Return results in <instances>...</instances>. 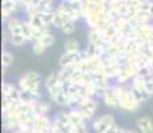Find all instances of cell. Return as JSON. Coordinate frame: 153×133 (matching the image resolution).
Here are the masks:
<instances>
[{
  "mask_svg": "<svg viewBox=\"0 0 153 133\" xmlns=\"http://www.w3.org/2000/svg\"><path fill=\"white\" fill-rule=\"evenodd\" d=\"M27 43L28 41L25 40V37L23 36V33H16V35H12V36H11V43L10 44H12V45H15V47H23Z\"/></svg>",
  "mask_w": 153,
  "mask_h": 133,
  "instance_id": "ffe728a7",
  "label": "cell"
},
{
  "mask_svg": "<svg viewBox=\"0 0 153 133\" xmlns=\"http://www.w3.org/2000/svg\"><path fill=\"white\" fill-rule=\"evenodd\" d=\"M145 89L148 91V93L153 97V79H149L145 81Z\"/></svg>",
  "mask_w": 153,
  "mask_h": 133,
  "instance_id": "d4e9b609",
  "label": "cell"
},
{
  "mask_svg": "<svg viewBox=\"0 0 153 133\" xmlns=\"http://www.w3.org/2000/svg\"><path fill=\"white\" fill-rule=\"evenodd\" d=\"M67 1H71V3H73V1H79V0H67Z\"/></svg>",
  "mask_w": 153,
  "mask_h": 133,
  "instance_id": "f1b7e54d",
  "label": "cell"
},
{
  "mask_svg": "<svg viewBox=\"0 0 153 133\" xmlns=\"http://www.w3.org/2000/svg\"><path fill=\"white\" fill-rule=\"evenodd\" d=\"M81 49H83L81 44L77 39L71 37V39L65 40V43H64V52H81Z\"/></svg>",
  "mask_w": 153,
  "mask_h": 133,
  "instance_id": "9a60e30c",
  "label": "cell"
},
{
  "mask_svg": "<svg viewBox=\"0 0 153 133\" xmlns=\"http://www.w3.org/2000/svg\"><path fill=\"white\" fill-rule=\"evenodd\" d=\"M23 20H24V19H20V17H17V16L11 17V19H8L7 22L4 23V24H5V28H7L12 35L22 33V24H23Z\"/></svg>",
  "mask_w": 153,
  "mask_h": 133,
  "instance_id": "9c48e42d",
  "label": "cell"
},
{
  "mask_svg": "<svg viewBox=\"0 0 153 133\" xmlns=\"http://www.w3.org/2000/svg\"><path fill=\"white\" fill-rule=\"evenodd\" d=\"M101 100H102V103L105 104V106H108V108H111V109H119V97H117L114 84H112L108 88H105L104 96H102Z\"/></svg>",
  "mask_w": 153,
  "mask_h": 133,
  "instance_id": "3957f363",
  "label": "cell"
},
{
  "mask_svg": "<svg viewBox=\"0 0 153 133\" xmlns=\"http://www.w3.org/2000/svg\"><path fill=\"white\" fill-rule=\"evenodd\" d=\"M113 123H116L113 114L105 113V114H101V116H96L95 119L89 123V126L93 131V133H105L107 129L109 128Z\"/></svg>",
  "mask_w": 153,
  "mask_h": 133,
  "instance_id": "6da1fadb",
  "label": "cell"
},
{
  "mask_svg": "<svg viewBox=\"0 0 153 133\" xmlns=\"http://www.w3.org/2000/svg\"><path fill=\"white\" fill-rule=\"evenodd\" d=\"M79 109L81 111L85 120H87L88 123H91V121L97 116L96 112H97V109H99V99H93L92 97V99H89L87 103H84L83 105L79 106Z\"/></svg>",
  "mask_w": 153,
  "mask_h": 133,
  "instance_id": "7a4b0ae2",
  "label": "cell"
},
{
  "mask_svg": "<svg viewBox=\"0 0 153 133\" xmlns=\"http://www.w3.org/2000/svg\"><path fill=\"white\" fill-rule=\"evenodd\" d=\"M102 36H101V31L99 28H93V29H88L87 32V43L93 44L96 47H100L102 44Z\"/></svg>",
  "mask_w": 153,
  "mask_h": 133,
  "instance_id": "30bf717a",
  "label": "cell"
},
{
  "mask_svg": "<svg viewBox=\"0 0 153 133\" xmlns=\"http://www.w3.org/2000/svg\"><path fill=\"white\" fill-rule=\"evenodd\" d=\"M16 88H17V85H15L10 81H4L3 82V88H1L3 89V97H10L11 93H12Z\"/></svg>",
  "mask_w": 153,
  "mask_h": 133,
  "instance_id": "44dd1931",
  "label": "cell"
},
{
  "mask_svg": "<svg viewBox=\"0 0 153 133\" xmlns=\"http://www.w3.org/2000/svg\"><path fill=\"white\" fill-rule=\"evenodd\" d=\"M76 25H77V22H73V20H69V22H67L64 27L60 29L61 32H63L64 35H67V36H71L72 33H75L76 31Z\"/></svg>",
  "mask_w": 153,
  "mask_h": 133,
  "instance_id": "d6986e66",
  "label": "cell"
},
{
  "mask_svg": "<svg viewBox=\"0 0 153 133\" xmlns=\"http://www.w3.org/2000/svg\"><path fill=\"white\" fill-rule=\"evenodd\" d=\"M69 20H71V17L68 13L63 12V11H59L57 8H56L55 20H53V25L52 27H55V28H57V29H61L64 27V24H65L67 22H69Z\"/></svg>",
  "mask_w": 153,
  "mask_h": 133,
  "instance_id": "7c38bea8",
  "label": "cell"
},
{
  "mask_svg": "<svg viewBox=\"0 0 153 133\" xmlns=\"http://www.w3.org/2000/svg\"><path fill=\"white\" fill-rule=\"evenodd\" d=\"M15 63V56L12 52L7 51V49H4L1 53V65L4 69H8L12 64Z\"/></svg>",
  "mask_w": 153,
  "mask_h": 133,
  "instance_id": "e0dca14e",
  "label": "cell"
},
{
  "mask_svg": "<svg viewBox=\"0 0 153 133\" xmlns=\"http://www.w3.org/2000/svg\"><path fill=\"white\" fill-rule=\"evenodd\" d=\"M124 133H140V132L137 131V129H126L125 128V132Z\"/></svg>",
  "mask_w": 153,
  "mask_h": 133,
  "instance_id": "4316f807",
  "label": "cell"
},
{
  "mask_svg": "<svg viewBox=\"0 0 153 133\" xmlns=\"http://www.w3.org/2000/svg\"><path fill=\"white\" fill-rule=\"evenodd\" d=\"M27 20H28L29 24L33 27L35 29H43V28H45V24L43 23V19H42V16H40V13L33 15V16H29V17H27Z\"/></svg>",
  "mask_w": 153,
  "mask_h": 133,
  "instance_id": "ac0fdd59",
  "label": "cell"
},
{
  "mask_svg": "<svg viewBox=\"0 0 153 133\" xmlns=\"http://www.w3.org/2000/svg\"><path fill=\"white\" fill-rule=\"evenodd\" d=\"M120 129H121V126H120L117 123H113V124H112V125L109 126V128L107 129V132H105V133H117V132L120 131Z\"/></svg>",
  "mask_w": 153,
  "mask_h": 133,
  "instance_id": "484cf974",
  "label": "cell"
},
{
  "mask_svg": "<svg viewBox=\"0 0 153 133\" xmlns=\"http://www.w3.org/2000/svg\"><path fill=\"white\" fill-rule=\"evenodd\" d=\"M20 10L19 3L15 0H3V5H1V19L3 22H7L8 19L15 16V13Z\"/></svg>",
  "mask_w": 153,
  "mask_h": 133,
  "instance_id": "277c9868",
  "label": "cell"
},
{
  "mask_svg": "<svg viewBox=\"0 0 153 133\" xmlns=\"http://www.w3.org/2000/svg\"><path fill=\"white\" fill-rule=\"evenodd\" d=\"M1 125H3V129H4L7 133H12V132L19 129L20 120L15 119V117H3Z\"/></svg>",
  "mask_w": 153,
  "mask_h": 133,
  "instance_id": "8fae6325",
  "label": "cell"
},
{
  "mask_svg": "<svg viewBox=\"0 0 153 133\" xmlns=\"http://www.w3.org/2000/svg\"><path fill=\"white\" fill-rule=\"evenodd\" d=\"M59 82H60L59 73L57 72H51L45 79H44L43 87H44V89H48V88H52V87H55V85H57Z\"/></svg>",
  "mask_w": 153,
  "mask_h": 133,
  "instance_id": "2e32d148",
  "label": "cell"
},
{
  "mask_svg": "<svg viewBox=\"0 0 153 133\" xmlns=\"http://www.w3.org/2000/svg\"><path fill=\"white\" fill-rule=\"evenodd\" d=\"M55 41H56V39H55L53 35H52V33H48L45 37H43V40L40 41V43H42L43 45L45 47V48H51V47L55 44Z\"/></svg>",
  "mask_w": 153,
  "mask_h": 133,
  "instance_id": "cb8c5ba5",
  "label": "cell"
},
{
  "mask_svg": "<svg viewBox=\"0 0 153 133\" xmlns=\"http://www.w3.org/2000/svg\"><path fill=\"white\" fill-rule=\"evenodd\" d=\"M136 128L140 133H153V120L149 116L139 117L136 121Z\"/></svg>",
  "mask_w": 153,
  "mask_h": 133,
  "instance_id": "ba28073f",
  "label": "cell"
},
{
  "mask_svg": "<svg viewBox=\"0 0 153 133\" xmlns=\"http://www.w3.org/2000/svg\"><path fill=\"white\" fill-rule=\"evenodd\" d=\"M68 117H69V124L72 126H80L84 124H89L85 117L83 116L81 111L79 108H69L68 109Z\"/></svg>",
  "mask_w": 153,
  "mask_h": 133,
  "instance_id": "52a82bcc",
  "label": "cell"
},
{
  "mask_svg": "<svg viewBox=\"0 0 153 133\" xmlns=\"http://www.w3.org/2000/svg\"><path fill=\"white\" fill-rule=\"evenodd\" d=\"M52 128V117L49 114L37 116L33 120V132H47Z\"/></svg>",
  "mask_w": 153,
  "mask_h": 133,
  "instance_id": "8992f818",
  "label": "cell"
},
{
  "mask_svg": "<svg viewBox=\"0 0 153 133\" xmlns=\"http://www.w3.org/2000/svg\"><path fill=\"white\" fill-rule=\"evenodd\" d=\"M55 12H44V13H40V16H42L43 19V23L45 24V27H51L53 25V20H55Z\"/></svg>",
  "mask_w": 153,
  "mask_h": 133,
  "instance_id": "7402d4cb",
  "label": "cell"
},
{
  "mask_svg": "<svg viewBox=\"0 0 153 133\" xmlns=\"http://www.w3.org/2000/svg\"><path fill=\"white\" fill-rule=\"evenodd\" d=\"M149 13H151V17L153 19V1H152V5H151V10H149Z\"/></svg>",
  "mask_w": 153,
  "mask_h": 133,
  "instance_id": "83f0119b",
  "label": "cell"
},
{
  "mask_svg": "<svg viewBox=\"0 0 153 133\" xmlns=\"http://www.w3.org/2000/svg\"><path fill=\"white\" fill-rule=\"evenodd\" d=\"M81 59H83V53L81 52H64L63 55L60 56L59 65H60V68H67L71 65H75Z\"/></svg>",
  "mask_w": 153,
  "mask_h": 133,
  "instance_id": "5b68a950",
  "label": "cell"
},
{
  "mask_svg": "<svg viewBox=\"0 0 153 133\" xmlns=\"http://www.w3.org/2000/svg\"><path fill=\"white\" fill-rule=\"evenodd\" d=\"M45 51H47V48L40 43V41H35V43H32V52H33V55L40 56V55H43Z\"/></svg>",
  "mask_w": 153,
  "mask_h": 133,
  "instance_id": "603a6c76",
  "label": "cell"
},
{
  "mask_svg": "<svg viewBox=\"0 0 153 133\" xmlns=\"http://www.w3.org/2000/svg\"><path fill=\"white\" fill-rule=\"evenodd\" d=\"M113 27L119 31V33H124V32L126 31L128 28H131V23H129V20L126 19V17L124 16H119V17H116V19L113 20Z\"/></svg>",
  "mask_w": 153,
  "mask_h": 133,
  "instance_id": "5bb4252c",
  "label": "cell"
},
{
  "mask_svg": "<svg viewBox=\"0 0 153 133\" xmlns=\"http://www.w3.org/2000/svg\"><path fill=\"white\" fill-rule=\"evenodd\" d=\"M22 33L23 36L25 37V40L28 43H33V39H35V28L29 24V22L27 19L23 20V24H22Z\"/></svg>",
  "mask_w": 153,
  "mask_h": 133,
  "instance_id": "4fadbf2b",
  "label": "cell"
}]
</instances>
